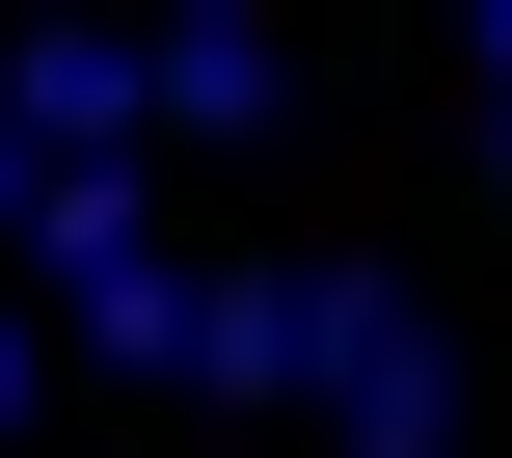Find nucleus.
<instances>
[{"instance_id": "8", "label": "nucleus", "mask_w": 512, "mask_h": 458, "mask_svg": "<svg viewBox=\"0 0 512 458\" xmlns=\"http://www.w3.org/2000/svg\"><path fill=\"white\" fill-rule=\"evenodd\" d=\"M486 189H512V108H486Z\"/></svg>"}, {"instance_id": "2", "label": "nucleus", "mask_w": 512, "mask_h": 458, "mask_svg": "<svg viewBox=\"0 0 512 458\" xmlns=\"http://www.w3.org/2000/svg\"><path fill=\"white\" fill-rule=\"evenodd\" d=\"M324 458H459V324H432V297H351V378H324Z\"/></svg>"}, {"instance_id": "4", "label": "nucleus", "mask_w": 512, "mask_h": 458, "mask_svg": "<svg viewBox=\"0 0 512 458\" xmlns=\"http://www.w3.org/2000/svg\"><path fill=\"white\" fill-rule=\"evenodd\" d=\"M270 108H297V54H270L243 0H189V27H162V135H270Z\"/></svg>"}, {"instance_id": "5", "label": "nucleus", "mask_w": 512, "mask_h": 458, "mask_svg": "<svg viewBox=\"0 0 512 458\" xmlns=\"http://www.w3.org/2000/svg\"><path fill=\"white\" fill-rule=\"evenodd\" d=\"M54 378H81V324H54V297H0V458L54 432Z\"/></svg>"}, {"instance_id": "3", "label": "nucleus", "mask_w": 512, "mask_h": 458, "mask_svg": "<svg viewBox=\"0 0 512 458\" xmlns=\"http://www.w3.org/2000/svg\"><path fill=\"white\" fill-rule=\"evenodd\" d=\"M81 324V378H216V270L162 243V270H108V297H54Z\"/></svg>"}, {"instance_id": "7", "label": "nucleus", "mask_w": 512, "mask_h": 458, "mask_svg": "<svg viewBox=\"0 0 512 458\" xmlns=\"http://www.w3.org/2000/svg\"><path fill=\"white\" fill-rule=\"evenodd\" d=\"M459 54H486V108H512V0H486V27H459Z\"/></svg>"}, {"instance_id": "1", "label": "nucleus", "mask_w": 512, "mask_h": 458, "mask_svg": "<svg viewBox=\"0 0 512 458\" xmlns=\"http://www.w3.org/2000/svg\"><path fill=\"white\" fill-rule=\"evenodd\" d=\"M0 108L54 162H162V27H0Z\"/></svg>"}, {"instance_id": "6", "label": "nucleus", "mask_w": 512, "mask_h": 458, "mask_svg": "<svg viewBox=\"0 0 512 458\" xmlns=\"http://www.w3.org/2000/svg\"><path fill=\"white\" fill-rule=\"evenodd\" d=\"M27 243H54V135L0 108V270H27Z\"/></svg>"}]
</instances>
